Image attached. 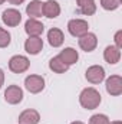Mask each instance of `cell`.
<instances>
[{
  "instance_id": "1",
  "label": "cell",
  "mask_w": 122,
  "mask_h": 124,
  "mask_svg": "<svg viewBox=\"0 0 122 124\" xmlns=\"http://www.w3.org/2000/svg\"><path fill=\"white\" fill-rule=\"evenodd\" d=\"M101 101H102V97H101L99 91L95 90V88H91V87L82 90V93L79 94V102H81V105L85 110H95V108H98Z\"/></svg>"
},
{
  "instance_id": "2",
  "label": "cell",
  "mask_w": 122,
  "mask_h": 124,
  "mask_svg": "<svg viewBox=\"0 0 122 124\" xmlns=\"http://www.w3.org/2000/svg\"><path fill=\"white\" fill-rule=\"evenodd\" d=\"M29 66H30V61L23 55H14L9 61V69L13 74H23L29 69Z\"/></svg>"
},
{
  "instance_id": "3",
  "label": "cell",
  "mask_w": 122,
  "mask_h": 124,
  "mask_svg": "<svg viewBox=\"0 0 122 124\" xmlns=\"http://www.w3.org/2000/svg\"><path fill=\"white\" fill-rule=\"evenodd\" d=\"M25 88L30 94H39L45 90V78L42 75H29L25 79Z\"/></svg>"
},
{
  "instance_id": "4",
  "label": "cell",
  "mask_w": 122,
  "mask_h": 124,
  "mask_svg": "<svg viewBox=\"0 0 122 124\" xmlns=\"http://www.w3.org/2000/svg\"><path fill=\"white\" fill-rule=\"evenodd\" d=\"M68 31H69V33H70L72 36L81 38V36H83L85 33H88L89 25H88V22L83 20V19H72V20H69V23H68Z\"/></svg>"
},
{
  "instance_id": "5",
  "label": "cell",
  "mask_w": 122,
  "mask_h": 124,
  "mask_svg": "<svg viewBox=\"0 0 122 124\" xmlns=\"http://www.w3.org/2000/svg\"><path fill=\"white\" fill-rule=\"evenodd\" d=\"M1 22L9 28H16L22 22V13L17 9H7L1 13Z\"/></svg>"
},
{
  "instance_id": "6",
  "label": "cell",
  "mask_w": 122,
  "mask_h": 124,
  "mask_svg": "<svg viewBox=\"0 0 122 124\" xmlns=\"http://www.w3.org/2000/svg\"><path fill=\"white\" fill-rule=\"evenodd\" d=\"M85 78L91 84H101L105 79V69H103V66H101V65L89 66L86 69V72H85Z\"/></svg>"
},
{
  "instance_id": "7",
  "label": "cell",
  "mask_w": 122,
  "mask_h": 124,
  "mask_svg": "<svg viewBox=\"0 0 122 124\" xmlns=\"http://www.w3.org/2000/svg\"><path fill=\"white\" fill-rule=\"evenodd\" d=\"M4 100L12 105L20 104L23 101V90L19 85H9L7 90L4 91Z\"/></svg>"
},
{
  "instance_id": "8",
  "label": "cell",
  "mask_w": 122,
  "mask_h": 124,
  "mask_svg": "<svg viewBox=\"0 0 122 124\" xmlns=\"http://www.w3.org/2000/svg\"><path fill=\"white\" fill-rule=\"evenodd\" d=\"M106 93L112 97H118L122 94V78L119 75H111L106 79Z\"/></svg>"
},
{
  "instance_id": "9",
  "label": "cell",
  "mask_w": 122,
  "mask_h": 124,
  "mask_svg": "<svg viewBox=\"0 0 122 124\" xmlns=\"http://www.w3.org/2000/svg\"><path fill=\"white\" fill-rule=\"evenodd\" d=\"M79 46H81V49L85 51V52H92V51H95V48L98 46V38H96V35L88 32V33H85L83 36H81V38H79Z\"/></svg>"
},
{
  "instance_id": "10",
  "label": "cell",
  "mask_w": 122,
  "mask_h": 124,
  "mask_svg": "<svg viewBox=\"0 0 122 124\" xmlns=\"http://www.w3.org/2000/svg\"><path fill=\"white\" fill-rule=\"evenodd\" d=\"M43 49V40L40 36H29L25 42V51L29 55H37Z\"/></svg>"
},
{
  "instance_id": "11",
  "label": "cell",
  "mask_w": 122,
  "mask_h": 124,
  "mask_svg": "<svg viewBox=\"0 0 122 124\" xmlns=\"http://www.w3.org/2000/svg\"><path fill=\"white\" fill-rule=\"evenodd\" d=\"M45 31V26L42 22H39L37 19H32L29 17L25 23V32L29 35V36H40Z\"/></svg>"
},
{
  "instance_id": "12",
  "label": "cell",
  "mask_w": 122,
  "mask_h": 124,
  "mask_svg": "<svg viewBox=\"0 0 122 124\" xmlns=\"http://www.w3.org/2000/svg\"><path fill=\"white\" fill-rule=\"evenodd\" d=\"M103 59L109 65H115L121 59V49H118L115 45H109L103 51Z\"/></svg>"
},
{
  "instance_id": "13",
  "label": "cell",
  "mask_w": 122,
  "mask_h": 124,
  "mask_svg": "<svg viewBox=\"0 0 122 124\" xmlns=\"http://www.w3.org/2000/svg\"><path fill=\"white\" fill-rule=\"evenodd\" d=\"M47 42H49V45L53 46V48L62 46L63 42H65V35H63V32H62L61 29H58V28H52L50 31L47 32Z\"/></svg>"
},
{
  "instance_id": "14",
  "label": "cell",
  "mask_w": 122,
  "mask_h": 124,
  "mask_svg": "<svg viewBox=\"0 0 122 124\" xmlns=\"http://www.w3.org/2000/svg\"><path fill=\"white\" fill-rule=\"evenodd\" d=\"M40 121V114L36 110H25L19 116V124H37Z\"/></svg>"
},
{
  "instance_id": "15",
  "label": "cell",
  "mask_w": 122,
  "mask_h": 124,
  "mask_svg": "<svg viewBox=\"0 0 122 124\" xmlns=\"http://www.w3.org/2000/svg\"><path fill=\"white\" fill-rule=\"evenodd\" d=\"M43 15L49 19H55L61 15V6L58 1L55 0H47L46 3H43Z\"/></svg>"
},
{
  "instance_id": "16",
  "label": "cell",
  "mask_w": 122,
  "mask_h": 124,
  "mask_svg": "<svg viewBox=\"0 0 122 124\" xmlns=\"http://www.w3.org/2000/svg\"><path fill=\"white\" fill-rule=\"evenodd\" d=\"M58 56H59L66 65H69V66L73 65V63H76L78 59H79V54H78V51L73 49V48H65L63 51H61V54H59Z\"/></svg>"
},
{
  "instance_id": "17",
  "label": "cell",
  "mask_w": 122,
  "mask_h": 124,
  "mask_svg": "<svg viewBox=\"0 0 122 124\" xmlns=\"http://www.w3.org/2000/svg\"><path fill=\"white\" fill-rule=\"evenodd\" d=\"M26 13L32 19L40 17L43 15V3L40 0H32L30 3L26 6Z\"/></svg>"
},
{
  "instance_id": "18",
  "label": "cell",
  "mask_w": 122,
  "mask_h": 124,
  "mask_svg": "<svg viewBox=\"0 0 122 124\" xmlns=\"http://www.w3.org/2000/svg\"><path fill=\"white\" fill-rule=\"evenodd\" d=\"M49 68H50V71H53L56 74H65L69 69V65H66L59 56H53L49 61Z\"/></svg>"
},
{
  "instance_id": "19",
  "label": "cell",
  "mask_w": 122,
  "mask_h": 124,
  "mask_svg": "<svg viewBox=\"0 0 122 124\" xmlns=\"http://www.w3.org/2000/svg\"><path fill=\"white\" fill-rule=\"evenodd\" d=\"M122 0H101V6L102 9L111 12V10H116L119 6H121Z\"/></svg>"
},
{
  "instance_id": "20",
  "label": "cell",
  "mask_w": 122,
  "mask_h": 124,
  "mask_svg": "<svg viewBox=\"0 0 122 124\" xmlns=\"http://www.w3.org/2000/svg\"><path fill=\"white\" fill-rule=\"evenodd\" d=\"M12 42V35L6 29L0 28V48H7Z\"/></svg>"
},
{
  "instance_id": "21",
  "label": "cell",
  "mask_w": 122,
  "mask_h": 124,
  "mask_svg": "<svg viewBox=\"0 0 122 124\" xmlns=\"http://www.w3.org/2000/svg\"><path fill=\"white\" fill-rule=\"evenodd\" d=\"M79 12L82 15H86V16H91L96 12V4L95 1H91V3H85L82 6H79Z\"/></svg>"
},
{
  "instance_id": "22",
  "label": "cell",
  "mask_w": 122,
  "mask_h": 124,
  "mask_svg": "<svg viewBox=\"0 0 122 124\" xmlns=\"http://www.w3.org/2000/svg\"><path fill=\"white\" fill-rule=\"evenodd\" d=\"M89 124H109V118L105 114H93L89 118Z\"/></svg>"
},
{
  "instance_id": "23",
  "label": "cell",
  "mask_w": 122,
  "mask_h": 124,
  "mask_svg": "<svg viewBox=\"0 0 122 124\" xmlns=\"http://www.w3.org/2000/svg\"><path fill=\"white\" fill-rule=\"evenodd\" d=\"M115 46L118 49L122 48V31H118L115 33Z\"/></svg>"
},
{
  "instance_id": "24",
  "label": "cell",
  "mask_w": 122,
  "mask_h": 124,
  "mask_svg": "<svg viewBox=\"0 0 122 124\" xmlns=\"http://www.w3.org/2000/svg\"><path fill=\"white\" fill-rule=\"evenodd\" d=\"M3 84H4V72H3V69H0V90L3 87Z\"/></svg>"
},
{
  "instance_id": "25",
  "label": "cell",
  "mask_w": 122,
  "mask_h": 124,
  "mask_svg": "<svg viewBox=\"0 0 122 124\" xmlns=\"http://www.w3.org/2000/svg\"><path fill=\"white\" fill-rule=\"evenodd\" d=\"M91 1H95V0H76V4L78 6H82L85 3H91Z\"/></svg>"
},
{
  "instance_id": "26",
  "label": "cell",
  "mask_w": 122,
  "mask_h": 124,
  "mask_svg": "<svg viewBox=\"0 0 122 124\" xmlns=\"http://www.w3.org/2000/svg\"><path fill=\"white\" fill-rule=\"evenodd\" d=\"M25 0H9V3L10 4H22Z\"/></svg>"
},
{
  "instance_id": "27",
  "label": "cell",
  "mask_w": 122,
  "mask_h": 124,
  "mask_svg": "<svg viewBox=\"0 0 122 124\" xmlns=\"http://www.w3.org/2000/svg\"><path fill=\"white\" fill-rule=\"evenodd\" d=\"M109 124H122L119 120H116V121H109Z\"/></svg>"
},
{
  "instance_id": "28",
  "label": "cell",
  "mask_w": 122,
  "mask_h": 124,
  "mask_svg": "<svg viewBox=\"0 0 122 124\" xmlns=\"http://www.w3.org/2000/svg\"><path fill=\"white\" fill-rule=\"evenodd\" d=\"M70 124H83L82 121H73V123H70Z\"/></svg>"
},
{
  "instance_id": "29",
  "label": "cell",
  "mask_w": 122,
  "mask_h": 124,
  "mask_svg": "<svg viewBox=\"0 0 122 124\" xmlns=\"http://www.w3.org/2000/svg\"><path fill=\"white\" fill-rule=\"evenodd\" d=\"M4 1H6V0H0V4H3V3H4Z\"/></svg>"
}]
</instances>
